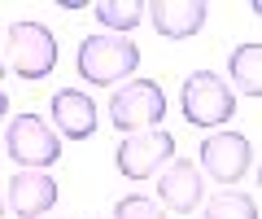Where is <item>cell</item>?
<instances>
[{"mask_svg":"<svg viewBox=\"0 0 262 219\" xmlns=\"http://www.w3.org/2000/svg\"><path fill=\"white\" fill-rule=\"evenodd\" d=\"M79 75L96 88H114V84H127L136 79V66H140V48L131 44L127 35H88L79 44V57H75Z\"/></svg>","mask_w":262,"mask_h":219,"instance_id":"cell-1","label":"cell"},{"mask_svg":"<svg viewBox=\"0 0 262 219\" xmlns=\"http://www.w3.org/2000/svg\"><path fill=\"white\" fill-rule=\"evenodd\" d=\"M5 66L13 70L27 84H39V79L53 75L57 66V35L35 18H22L5 31Z\"/></svg>","mask_w":262,"mask_h":219,"instance_id":"cell-2","label":"cell"},{"mask_svg":"<svg viewBox=\"0 0 262 219\" xmlns=\"http://www.w3.org/2000/svg\"><path fill=\"white\" fill-rule=\"evenodd\" d=\"M166 118V92L158 79H127L122 88H114L110 96V123L122 136L136 132H153Z\"/></svg>","mask_w":262,"mask_h":219,"instance_id":"cell-3","label":"cell"},{"mask_svg":"<svg viewBox=\"0 0 262 219\" xmlns=\"http://www.w3.org/2000/svg\"><path fill=\"white\" fill-rule=\"evenodd\" d=\"M179 110H184V118L196 132L201 127L206 132H219V123H227L236 114V92L214 70H192L184 79V88H179Z\"/></svg>","mask_w":262,"mask_h":219,"instance_id":"cell-4","label":"cell"},{"mask_svg":"<svg viewBox=\"0 0 262 219\" xmlns=\"http://www.w3.org/2000/svg\"><path fill=\"white\" fill-rule=\"evenodd\" d=\"M5 153L18 162V171H44V167L61 162V136L48 127V118L27 110L5 127Z\"/></svg>","mask_w":262,"mask_h":219,"instance_id":"cell-5","label":"cell"},{"mask_svg":"<svg viewBox=\"0 0 262 219\" xmlns=\"http://www.w3.org/2000/svg\"><path fill=\"white\" fill-rule=\"evenodd\" d=\"M196 158H201V167H196L201 175L219 184H241L253 171V141L245 132H210L196 149Z\"/></svg>","mask_w":262,"mask_h":219,"instance_id":"cell-6","label":"cell"},{"mask_svg":"<svg viewBox=\"0 0 262 219\" xmlns=\"http://www.w3.org/2000/svg\"><path fill=\"white\" fill-rule=\"evenodd\" d=\"M170 158H175V136H170L166 127H153V132L122 136L118 153H114V167H118L127 180H153Z\"/></svg>","mask_w":262,"mask_h":219,"instance_id":"cell-7","label":"cell"},{"mask_svg":"<svg viewBox=\"0 0 262 219\" xmlns=\"http://www.w3.org/2000/svg\"><path fill=\"white\" fill-rule=\"evenodd\" d=\"M201 197H206V180H201V171H196L192 158H170L158 171V197L153 202H158L162 210L188 215V210L201 206Z\"/></svg>","mask_w":262,"mask_h":219,"instance_id":"cell-8","label":"cell"},{"mask_svg":"<svg viewBox=\"0 0 262 219\" xmlns=\"http://www.w3.org/2000/svg\"><path fill=\"white\" fill-rule=\"evenodd\" d=\"M57 197H61V189L48 171H18L5 184V206L22 219H44L57 206Z\"/></svg>","mask_w":262,"mask_h":219,"instance_id":"cell-9","label":"cell"},{"mask_svg":"<svg viewBox=\"0 0 262 219\" xmlns=\"http://www.w3.org/2000/svg\"><path fill=\"white\" fill-rule=\"evenodd\" d=\"M144 18L153 22L162 39H192L206 27L210 5L206 0H153V5H144Z\"/></svg>","mask_w":262,"mask_h":219,"instance_id":"cell-10","label":"cell"},{"mask_svg":"<svg viewBox=\"0 0 262 219\" xmlns=\"http://www.w3.org/2000/svg\"><path fill=\"white\" fill-rule=\"evenodd\" d=\"M48 114H53L48 127H53L61 141H88V136L96 132V101L88 92H79V88H61V92H53Z\"/></svg>","mask_w":262,"mask_h":219,"instance_id":"cell-11","label":"cell"},{"mask_svg":"<svg viewBox=\"0 0 262 219\" xmlns=\"http://www.w3.org/2000/svg\"><path fill=\"white\" fill-rule=\"evenodd\" d=\"M227 75L241 96H262V44H241L227 53Z\"/></svg>","mask_w":262,"mask_h":219,"instance_id":"cell-12","label":"cell"},{"mask_svg":"<svg viewBox=\"0 0 262 219\" xmlns=\"http://www.w3.org/2000/svg\"><path fill=\"white\" fill-rule=\"evenodd\" d=\"M92 13H96V22L110 27V35L136 31V27L144 22V5H140V0H96Z\"/></svg>","mask_w":262,"mask_h":219,"instance_id":"cell-13","label":"cell"},{"mask_svg":"<svg viewBox=\"0 0 262 219\" xmlns=\"http://www.w3.org/2000/svg\"><path fill=\"white\" fill-rule=\"evenodd\" d=\"M206 219H258V202L249 193H210Z\"/></svg>","mask_w":262,"mask_h":219,"instance_id":"cell-14","label":"cell"},{"mask_svg":"<svg viewBox=\"0 0 262 219\" xmlns=\"http://www.w3.org/2000/svg\"><path fill=\"white\" fill-rule=\"evenodd\" d=\"M114 219H166V210L153 197H144V193H127V197H118V206H114Z\"/></svg>","mask_w":262,"mask_h":219,"instance_id":"cell-15","label":"cell"},{"mask_svg":"<svg viewBox=\"0 0 262 219\" xmlns=\"http://www.w3.org/2000/svg\"><path fill=\"white\" fill-rule=\"evenodd\" d=\"M5 114H9V96H5V88H0V123H5Z\"/></svg>","mask_w":262,"mask_h":219,"instance_id":"cell-16","label":"cell"},{"mask_svg":"<svg viewBox=\"0 0 262 219\" xmlns=\"http://www.w3.org/2000/svg\"><path fill=\"white\" fill-rule=\"evenodd\" d=\"M5 70L9 66H5V35H0V79H5Z\"/></svg>","mask_w":262,"mask_h":219,"instance_id":"cell-17","label":"cell"},{"mask_svg":"<svg viewBox=\"0 0 262 219\" xmlns=\"http://www.w3.org/2000/svg\"><path fill=\"white\" fill-rule=\"evenodd\" d=\"M0 219H5V189H0Z\"/></svg>","mask_w":262,"mask_h":219,"instance_id":"cell-18","label":"cell"},{"mask_svg":"<svg viewBox=\"0 0 262 219\" xmlns=\"http://www.w3.org/2000/svg\"><path fill=\"white\" fill-rule=\"evenodd\" d=\"M92 219H96V215H92Z\"/></svg>","mask_w":262,"mask_h":219,"instance_id":"cell-19","label":"cell"}]
</instances>
